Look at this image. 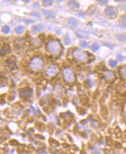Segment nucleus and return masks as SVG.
I'll return each instance as SVG.
<instances>
[{"instance_id": "obj_10", "label": "nucleus", "mask_w": 126, "mask_h": 154, "mask_svg": "<svg viewBox=\"0 0 126 154\" xmlns=\"http://www.w3.org/2000/svg\"><path fill=\"white\" fill-rule=\"evenodd\" d=\"M44 29V27L43 25H35V26H33L31 28L32 31L34 33H39L40 31H41L42 30Z\"/></svg>"}, {"instance_id": "obj_9", "label": "nucleus", "mask_w": 126, "mask_h": 154, "mask_svg": "<svg viewBox=\"0 0 126 154\" xmlns=\"http://www.w3.org/2000/svg\"><path fill=\"white\" fill-rule=\"evenodd\" d=\"M119 74L123 79H126V66L120 67L119 69Z\"/></svg>"}, {"instance_id": "obj_27", "label": "nucleus", "mask_w": 126, "mask_h": 154, "mask_svg": "<svg viewBox=\"0 0 126 154\" xmlns=\"http://www.w3.org/2000/svg\"><path fill=\"white\" fill-rule=\"evenodd\" d=\"M31 15H32L33 16H34V17H40V14H39L38 12H33L32 13H31Z\"/></svg>"}, {"instance_id": "obj_7", "label": "nucleus", "mask_w": 126, "mask_h": 154, "mask_svg": "<svg viewBox=\"0 0 126 154\" xmlns=\"http://www.w3.org/2000/svg\"><path fill=\"white\" fill-rule=\"evenodd\" d=\"M104 76H105L106 79L109 81H114L116 78L115 74L112 71H105V72H104Z\"/></svg>"}, {"instance_id": "obj_26", "label": "nucleus", "mask_w": 126, "mask_h": 154, "mask_svg": "<svg viewBox=\"0 0 126 154\" xmlns=\"http://www.w3.org/2000/svg\"><path fill=\"white\" fill-rule=\"evenodd\" d=\"M100 5H105L108 2V1H97Z\"/></svg>"}, {"instance_id": "obj_1", "label": "nucleus", "mask_w": 126, "mask_h": 154, "mask_svg": "<svg viewBox=\"0 0 126 154\" xmlns=\"http://www.w3.org/2000/svg\"><path fill=\"white\" fill-rule=\"evenodd\" d=\"M47 49L48 51L53 55H58L62 51V47L59 41L52 40L47 44Z\"/></svg>"}, {"instance_id": "obj_11", "label": "nucleus", "mask_w": 126, "mask_h": 154, "mask_svg": "<svg viewBox=\"0 0 126 154\" xmlns=\"http://www.w3.org/2000/svg\"><path fill=\"white\" fill-rule=\"evenodd\" d=\"M31 89L30 88H26L25 89L22 90V92H20V95L21 96L23 97H28L30 96L31 95Z\"/></svg>"}, {"instance_id": "obj_4", "label": "nucleus", "mask_w": 126, "mask_h": 154, "mask_svg": "<svg viewBox=\"0 0 126 154\" xmlns=\"http://www.w3.org/2000/svg\"><path fill=\"white\" fill-rule=\"evenodd\" d=\"M63 77L64 79L68 82H73L75 79V76L73 71L69 68H65L63 70Z\"/></svg>"}, {"instance_id": "obj_25", "label": "nucleus", "mask_w": 126, "mask_h": 154, "mask_svg": "<svg viewBox=\"0 0 126 154\" xmlns=\"http://www.w3.org/2000/svg\"><path fill=\"white\" fill-rule=\"evenodd\" d=\"M80 46H81L82 48H86L88 46V44L86 41H81V42H80Z\"/></svg>"}, {"instance_id": "obj_31", "label": "nucleus", "mask_w": 126, "mask_h": 154, "mask_svg": "<svg viewBox=\"0 0 126 154\" xmlns=\"http://www.w3.org/2000/svg\"><path fill=\"white\" fill-rule=\"evenodd\" d=\"M25 21H26V22H27V21H29V20H25ZM30 21V22H33V21Z\"/></svg>"}, {"instance_id": "obj_12", "label": "nucleus", "mask_w": 126, "mask_h": 154, "mask_svg": "<svg viewBox=\"0 0 126 154\" xmlns=\"http://www.w3.org/2000/svg\"><path fill=\"white\" fill-rule=\"evenodd\" d=\"M43 11V13L44 15L47 16V17H49V18H54L55 15L54 13H53L52 11H47V10H42Z\"/></svg>"}, {"instance_id": "obj_8", "label": "nucleus", "mask_w": 126, "mask_h": 154, "mask_svg": "<svg viewBox=\"0 0 126 154\" xmlns=\"http://www.w3.org/2000/svg\"><path fill=\"white\" fill-rule=\"evenodd\" d=\"M10 52V47L8 44H5L1 50V55L4 56Z\"/></svg>"}, {"instance_id": "obj_19", "label": "nucleus", "mask_w": 126, "mask_h": 154, "mask_svg": "<svg viewBox=\"0 0 126 154\" xmlns=\"http://www.w3.org/2000/svg\"><path fill=\"white\" fill-rule=\"evenodd\" d=\"M64 42L65 45H70V44L71 40L70 39L69 37L68 36V35H65L64 36Z\"/></svg>"}, {"instance_id": "obj_13", "label": "nucleus", "mask_w": 126, "mask_h": 154, "mask_svg": "<svg viewBox=\"0 0 126 154\" xmlns=\"http://www.w3.org/2000/svg\"><path fill=\"white\" fill-rule=\"evenodd\" d=\"M69 5L72 9H77L78 8V5L75 1H70L69 2Z\"/></svg>"}, {"instance_id": "obj_14", "label": "nucleus", "mask_w": 126, "mask_h": 154, "mask_svg": "<svg viewBox=\"0 0 126 154\" xmlns=\"http://www.w3.org/2000/svg\"><path fill=\"white\" fill-rule=\"evenodd\" d=\"M95 11H96V8H95V6L91 5L88 8L87 11V13L88 15H92L95 12Z\"/></svg>"}, {"instance_id": "obj_28", "label": "nucleus", "mask_w": 126, "mask_h": 154, "mask_svg": "<svg viewBox=\"0 0 126 154\" xmlns=\"http://www.w3.org/2000/svg\"><path fill=\"white\" fill-rule=\"evenodd\" d=\"M117 58H118V60H119L120 62H122V61L124 60V58H123V56H122V55H118Z\"/></svg>"}, {"instance_id": "obj_30", "label": "nucleus", "mask_w": 126, "mask_h": 154, "mask_svg": "<svg viewBox=\"0 0 126 154\" xmlns=\"http://www.w3.org/2000/svg\"><path fill=\"white\" fill-rule=\"evenodd\" d=\"M23 1V2H29L30 1H31L29 0V1Z\"/></svg>"}, {"instance_id": "obj_24", "label": "nucleus", "mask_w": 126, "mask_h": 154, "mask_svg": "<svg viewBox=\"0 0 126 154\" xmlns=\"http://www.w3.org/2000/svg\"><path fill=\"white\" fill-rule=\"evenodd\" d=\"M121 21H122V25L124 27H126V15L122 17V19H121Z\"/></svg>"}, {"instance_id": "obj_22", "label": "nucleus", "mask_w": 126, "mask_h": 154, "mask_svg": "<svg viewBox=\"0 0 126 154\" xmlns=\"http://www.w3.org/2000/svg\"><path fill=\"white\" fill-rule=\"evenodd\" d=\"M117 64V63L116 61L110 60V62H109V66H110L112 68H115V67H116Z\"/></svg>"}, {"instance_id": "obj_21", "label": "nucleus", "mask_w": 126, "mask_h": 154, "mask_svg": "<svg viewBox=\"0 0 126 154\" xmlns=\"http://www.w3.org/2000/svg\"><path fill=\"white\" fill-rule=\"evenodd\" d=\"M2 32L5 33V34H7V33H8L10 31V27L7 26H4L3 27H2Z\"/></svg>"}, {"instance_id": "obj_29", "label": "nucleus", "mask_w": 126, "mask_h": 154, "mask_svg": "<svg viewBox=\"0 0 126 154\" xmlns=\"http://www.w3.org/2000/svg\"><path fill=\"white\" fill-rule=\"evenodd\" d=\"M39 38H40V39H41V40L43 41L45 38V35H44V34H41L39 35Z\"/></svg>"}, {"instance_id": "obj_2", "label": "nucleus", "mask_w": 126, "mask_h": 154, "mask_svg": "<svg viewBox=\"0 0 126 154\" xmlns=\"http://www.w3.org/2000/svg\"><path fill=\"white\" fill-rule=\"evenodd\" d=\"M73 56L77 60L80 62H86L88 59V53L81 49H76L73 52Z\"/></svg>"}, {"instance_id": "obj_3", "label": "nucleus", "mask_w": 126, "mask_h": 154, "mask_svg": "<svg viewBox=\"0 0 126 154\" xmlns=\"http://www.w3.org/2000/svg\"><path fill=\"white\" fill-rule=\"evenodd\" d=\"M43 67V62L40 58L35 57L31 60L30 63V67L32 70H40Z\"/></svg>"}, {"instance_id": "obj_20", "label": "nucleus", "mask_w": 126, "mask_h": 154, "mask_svg": "<svg viewBox=\"0 0 126 154\" xmlns=\"http://www.w3.org/2000/svg\"><path fill=\"white\" fill-rule=\"evenodd\" d=\"M91 49H92L93 51H96L100 49V46H99L98 44L95 43V44H92V46H91Z\"/></svg>"}, {"instance_id": "obj_5", "label": "nucleus", "mask_w": 126, "mask_h": 154, "mask_svg": "<svg viewBox=\"0 0 126 154\" xmlns=\"http://www.w3.org/2000/svg\"><path fill=\"white\" fill-rule=\"evenodd\" d=\"M58 71V68L55 65H51L47 68L45 73L47 75L53 76L56 74Z\"/></svg>"}, {"instance_id": "obj_16", "label": "nucleus", "mask_w": 126, "mask_h": 154, "mask_svg": "<svg viewBox=\"0 0 126 154\" xmlns=\"http://www.w3.org/2000/svg\"><path fill=\"white\" fill-rule=\"evenodd\" d=\"M25 31V28L22 26H18L15 29V32L17 34H22Z\"/></svg>"}, {"instance_id": "obj_18", "label": "nucleus", "mask_w": 126, "mask_h": 154, "mask_svg": "<svg viewBox=\"0 0 126 154\" xmlns=\"http://www.w3.org/2000/svg\"><path fill=\"white\" fill-rule=\"evenodd\" d=\"M69 23L70 25L73 26H76L77 25V20H76V19L73 18V17H71V18L69 19Z\"/></svg>"}, {"instance_id": "obj_6", "label": "nucleus", "mask_w": 126, "mask_h": 154, "mask_svg": "<svg viewBox=\"0 0 126 154\" xmlns=\"http://www.w3.org/2000/svg\"><path fill=\"white\" fill-rule=\"evenodd\" d=\"M106 15L109 17H114L116 13V8L113 7H108L105 10Z\"/></svg>"}, {"instance_id": "obj_17", "label": "nucleus", "mask_w": 126, "mask_h": 154, "mask_svg": "<svg viewBox=\"0 0 126 154\" xmlns=\"http://www.w3.org/2000/svg\"><path fill=\"white\" fill-rule=\"evenodd\" d=\"M42 3H43V5L44 7H48V6H51L52 4V1L51 0H45V1H42Z\"/></svg>"}, {"instance_id": "obj_15", "label": "nucleus", "mask_w": 126, "mask_h": 154, "mask_svg": "<svg viewBox=\"0 0 126 154\" xmlns=\"http://www.w3.org/2000/svg\"><path fill=\"white\" fill-rule=\"evenodd\" d=\"M7 63H8L9 65L10 66H13L15 65V63H16V58L14 56H11V58H9L8 59Z\"/></svg>"}, {"instance_id": "obj_23", "label": "nucleus", "mask_w": 126, "mask_h": 154, "mask_svg": "<svg viewBox=\"0 0 126 154\" xmlns=\"http://www.w3.org/2000/svg\"><path fill=\"white\" fill-rule=\"evenodd\" d=\"M117 38L118 39L121 41H124L126 39V35H124V34H119L117 36Z\"/></svg>"}]
</instances>
